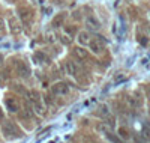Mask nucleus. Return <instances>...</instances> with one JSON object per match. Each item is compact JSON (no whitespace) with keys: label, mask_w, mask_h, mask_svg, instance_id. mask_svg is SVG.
I'll return each mask as SVG.
<instances>
[{"label":"nucleus","mask_w":150,"mask_h":143,"mask_svg":"<svg viewBox=\"0 0 150 143\" xmlns=\"http://www.w3.org/2000/svg\"><path fill=\"white\" fill-rule=\"evenodd\" d=\"M3 134L6 137H14V136H20V129L12 124V122H5L3 124Z\"/></svg>","instance_id":"f257e3e1"},{"label":"nucleus","mask_w":150,"mask_h":143,"mask_svg":"<svg viewBox=\"0 0 150 143\" xmlns=\"http://www.w3.org/2000/svg\"><path fill=\"white\" fill-rule=\"evenodd\" d=\"M51 90H53V94L57 95V97H65V95L69 94V86L66 83H56L51 87Z\"/></svg>","instance_id":"f03ea898"},{"label":"nucleus","mask_w":150,"mask_h":143,"mask_svg":"<svg viewBox=\"0 0 150 143\" xmlns=\"http://www.w3.org/2000/svg\"><path fill=\"white\" fill-rule=\"evenodd\" d=\"M66 72L69 75H77L78 74V66L74 62H66Z\"/></svg>","instance_id":"7ed1b4c3"},{"label":"nucleus","mask_w":150,"mask_h":143,"mask_svg":"<svg viewBox=\"0 0 150 143\" xmlns=\"http://www.w3.org/2000/svg\"><path fill=\"white\" fill-rule=\"evenodd\" d=\"M78 42L86 45V44H90V39H89V35H87L86 32H81L80 36H78Z\"/></svg>","instance_id":"20e7f679"},{"label":"nucleus","mask_w":150,"mask_h":143,"mask_svg":"<svg viewBox=\"0 0 150 143\" xmlns=\"http://www.w3.org/2000/svg\"><path fill=\"white\" fill-rule=\"evenodd\" d=\"M6 106H8V109H9L11 112H18V104H17L15 101L8 99V101H6Z\"/></svg>","instance_id":"39448f33"},{"label":"nucleus","mask_w":150,"mask_h":143,"mask_svg":"<svg viewBox=\"0 0 150 143\" xmlns=\"http://www.w3.org/2000/svg\"><path fill=\"white\" fill-rule=\"evenodd\" d=\"M90 47L93 48V51H95V53H99V51L102 50V47H101V45H96V44H90Z\"/></svg>","instance_id":"423d86ee"},{"label":"nucleus","mask_w":150,"mask_h":143,"mask_svg":"<svg viewBox=\"0 0 150 143\" xmlns=\"http://www.w3.org/2000/svg\"><path fill=\"white\" fill-rule=\"evenodd\" d=\"M77 54H78L80 57H86V54H87V53H86V51H84L83 48H77Z\"/></svg>","instance_id":"0eeeda50"}]
</instances>
